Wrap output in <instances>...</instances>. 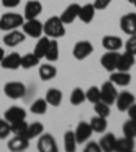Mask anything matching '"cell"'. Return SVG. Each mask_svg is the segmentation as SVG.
Instances as JSON below:
<instances>
[{
  "mask_svg": "<svg viewBox=\"0 0 136 152\" xmlns=\"http://www.w3.org/2000/svg\"><path fill=\"white\" fill-rule=\"evenodd\" d=\"M44 34L49 38H61L65 35V25L61 22L60 16H51L44 23Z\"/></svg>",
  "mask_w": 136,
  "mask_h": 152,
  "instance_id": "1",
  "label": "cell"
},
{
  "mask_svg": "<svg viewBox=\"0 0 136 152\" xmlns=\"http://www.w3.org/2000/svg\"><path fill=\"white\" fill-rule=\"evenodd\" d=\"M25 23V18L21 14L16 12H7L0 16V30L3 31H11L21 27Z\"/></svg>",
  "mask_w": 136,
  "mask_h": 152,
  "instance_id": "2",
  "label": "cell"
},
{
  "mask_svg": "<svg viewBox=\"0 0 136 152\" xmlns=\"http://www.w3.org/2000/svg\"><path fill=\"white\" fill-rule=\"evenodd\" d=\"M4 95L10 99H19L23 98L26 94V87L22 82H7L3 87Z\"/></svg>",
  "mask_w": 136,
  "mask_h": 152,
  "instance_id": "3",
  "label": "cell"
},
{
  "mask_svg": "<svg viewBox=\"0 0 136 152\" xmlns=\"http://www.w3.org/2000/svg\"><path fill=\"white\" fill-rule=\"evenodd\" d=\"M23 33H25L27 37L32 38H40L42 34H44V23L38 19H29V20H25V23L22 25Z\"/></svg>",
  "mask_w": 136,
  "mask_h": 152,
  "instance_id": "4",
  "label": "cell"
},
{
  "mask_svg": "<svg viewBox=\"0 0 136 152\" xmlns=\"http://www.w3.org/2000/svg\"><path fill=\"white\" fill-rule=\"evenodd\" d=\"M93 52H94L93 44L90 41L83 39V41H78L75 44V46H74V49H72V56L75 57L76 60L82 61V60H85V58H87Z\"/></svg>",
  "mask_w": 136,
  "mask_h": 152,
  "instance_id": "5",
  "label": "cell"
},
{
  "mask_svg": "<svg viewBox=\"0 0 136 152\" xmlns=\"http://www.w3.org/2000/svg\"><path fill=\"white\" fill-rule=\"evenodd\" d=\"M99 90H101V101L102 102L110 104V106L113 103H116L118 92H117V90H116V86H114L110 80H109V82H105Z\"/></svg>",
  "mask_w": 136,
  "mask_h": 152,
  "instance_id": "6",
  "label": "cell"
},
{
  "mask_svg": "<svg viewBox=\"0 0 136 152\" xmlns=\"http://www.w3.org/2000/svg\"><path fill=\"white\" fill-rule=\"evenodd\" d=\"M37 148L40 152H56L57 151L56 140L49 133H42L41 136L38 137Z\"/></svg>",
  "mask_w": 136,
  "mask_h": 152,
  "instance_id": "7",
  "label": "cell"
},
{
  "mask_svg": "<svg viewBox=\"0 0 136 152\" xmlns=\"http://www.w3.org/2000/svg\"><path fill=\"white\" fill-rule=\"evenodd\" d=\"M74 133H75L76 142H78V144H83V142H86L87 140L91 139V136H93L91 125H90V122L87 124V122H85V121H80V122L78 124L76 129L74 130Z\"/></svg>",
  "mask_w": 136,
  "mask_h": 152,
  "instance_id": "8",
  "label": "cell"
},
{
  "mask_svg": "<svg viewBox=\"0 0 136 152\" xmlns=\"http://www.w3.org/2000/svg\"><path fill=\"white\" fill-rule=\"evenodd\" d=\"M26 115H27L26 110L22 109L21 106H11L4 113V120L8 121L10 124H14V122H19V121L26 120Z\"/></svg>",
  "mask_w": 136,
  "mask_h": 152,
  "instance_id": "9",
  "label": "cell"
},
{
  "mask_svg": "<svg viewBox=\"0 0 136 152\" xmlns=\"http://www.w3.org/2000/svg\"><path fill=\"white\" fill-rule=\"evenodd\" d=\"M42 11V4L38 0H29L25 6V11H23V18L25 20L29 19H37Z\"/></svg>",
  "mask_w": 136,
  "mask_h": 152,
  "instance_id": "10",
  "label": "cell"
},
{
  "mask_svg": "<svg viewBox=\"0 0 136 152\" xmlns=\"http://www.w3.org/2000/svg\"><path fill=\"white\" fill-rule=\"evenodd\" d=\"M118 52H109L106 50V53L101 57V65L104 66V69H106L108 72H113L117 69V61H118Z\"/></svg>",
  "mask_w": 136,
  "mask_h": 152,
  "instance_id": "11",
  "label": "cell"
},
{
  "mask_svg": "<svg viewBox=\"0 0 136 152\" xmlns=\"http://www.w3.org/2000/svg\"><path fill=\"white\" fill-rule=\"evenodd\" d=\"M120 27L125 34H136V14L129 12L120 19Z\"/></svg>",
  "mask_w": 136,
  "mask_h": 152,
  "instance_id": "12",
  "label": "cell"
},
{
  "mask_svg": "<svg viewBox=\"0 0 136 152\" xmlns=\"http://www.w3.org/2000/svg\"><path fill=\"white\" fill-rule=\"evenodd\" d=\"M21 60H22V56L16 52L14 53H10V54H6L4 58L0 61L1 66L4 69H10V71H16L21 68Z\"/></svg>",
  "mask_w": 136,
  "mask_h": 152,
  "instance_id": "13",
  "label": "cell"
},
{
  "mask_svg": "<svg viewBox=\"0 0 136 152\" xmlns=\"http://www.w3.org/2000/svg\"><path fill=\"white\" fill-rule=\"evenodd\" d=\"M26 34L23 31H19L18 28L15 30H11L8 31L6 35L3 37V42L10 48H14V46H18L19 44H22L25 41Z\"/></svg>",
  "mask_w": 136,
  "mask_h": 152,
  "instance_id": "14",
  "label": "cell"
},
{
  "mask_svg": "<svg viewBox=\"0 0 136 152\" xmlns=\"http://www.w3.org/2000/svg\"><path fill=\"white\" fill-rule=\"evenodd\" d=\"M79 11H80L79 4H76V3L70 4V6L67 7L63 12H61V15H60L61 22H63L64 25H70V23H72L74 20L79 16Z\"/></svg>",
  "mask_w": 136,
  "mask_h": 152,
  "instance_id": "15",
  "label": "cell"
},
{
  "mask_svg": "<svg viewBox=\"0 0 136 152\" xmlns=\"http://www.w3.org/2000/svg\"><path fill=\"white\" fill-rule=\"evenodd\" d=\"M7 147L8 149L14 152H21L25 151L29 148V139L25 136H18V134H14L12 139H10L7 142Z\"/></svg>",
  "mask_w": 136,
  "mask_h": 152,
  "instance_id": "16",
  "label": "cell"
},
{
  "mask_svg": "<svg viewBox=\"0 0 136 152\" xmlns=\"http://www.w3.org/2000/svg\"><path fill=\"white\" fill-rule=\"evenodd\" d=\"M132 103H135V96L133 94H131L129 91H123L117 95L116 99V106L120 111H127Z\"/></svg>",
  "mask_w": 136,
  "mask_h": 152,
  "instance_id": "17",
  "label": "cell"
},
{
  "mask_svg": "<svg viewBox=\"0 0 136 152\" xmlns=\"http://www.w3.org/2000/svg\"><path fill=\"white\" fill-rule=\"evenodd\" d=\"M136 58L135 54H131L128 52L120 54L118 56V61H117V69L116 71H125V72H129L131 68L135 65Z\"/></svg>",
  "mask_w": 136,
  "mask_h": 152,
  "instance_id": "18",
  "label": "cell"
},
{
  "mask_svg": "<svg viewBox=\"0 0 136 152\" xmlns=\"http://www.w3.org/2000/svg\"><path fill=\"white\" fill-rule=\"evenodd\" d=\"M102 46L109 52H118L123 46V39L117 35H105L102 38Z\"/></svg>",
  "mask_w": 136,
  "mask_h": 152,
  "instance_id": "19",
  "label": "cell"
},
{
  "mask_svg": "<svg viewBox=\"0 0 136 152\" xmlns=\"http://www.w3.org/2000/svg\"><path fill=\"white\" fill-rule=\"evenodd\" d=\"M131 75L129 72H125V71H113L110 75V82L114 86H120V87H125L131 83Z\"/></svg>",
  "mask_w": 136,
  "mask_h": 152,
  "instance_id": "20",
  "label": "cell"
},
{
  "mask_svg": "<svg viewBox=\"0 0 136 152\" xmlns=\"http://www.w3.org/2000/svg\"><path fill=\"white\" fill-rule=\"evenodd\" d=\"M45 101L48 102V104H51L53 107L60 106L63 102V92L59 88H49L45 94Z\"/></svg>",
  "mask_w": 136,
  "mask_h": 152,
  "instance_id": "21",
  "label": "cell"
},
{
  "mask_svg": "<svg viewBox=\"0 0 136 152\" xmlns=\"http://www.w3.org/2000/svg\"><path fill=\"white\" fill-rule=\"evenodd\" d=\"M49 44H51V38L46 37V35H41V37L38 38L37 44H35V48H34V52H33V53L40 57L41 60L45 58V54H46V52H48Z\"/></svg>",
  "mask_w": 136,
  "mask_h": 152,
  "instance_id": "22",
  "label": "cell"
},
{
  "mask_svg": "<svg viewBox=\"0 0 136 152\" xmlns=\"http://www.w3.org/2000/svg\"><path fill=\"white\" fill-rule=\"evenodd\" d=\"M95 11H97V10H95L94 4L87 3V4H85V6H80V11H79V16H78V18H79L83 23H90L95 16Z\"/></svg>",
  "mask_w": 136,
  "mask_h": 152,
  "instance_id": "23",
  "label": "cell"
},
{
  "mask_svg": "<svg viewBox=\"0 0 136 152\" xmlns=\"http://www.w3.org/2000/svg\"><path fill=\"white\" fill-rule=\"evenodd\" d=\"M38 75H40L41 80H44V82H49V80H52V79L56 77L57 69H56V66L52 65V64H42V65H40Z\"/></svg>",
  "mask_w": 136,
  "mask_h": 152,
  "instance_id": "24",
  "label": "cell"
},
{
  "mask_svg": "<svg viewBox=\"0 0 136 152\" xmlns=\"http://www.w3.org/2000/svg\"><path fill=\"white\" fill-rule=\"evenodd\" d=\"M116 140H117V137L114 136L113 133H106V134L102 136V139L99 140V147H101V149L102 151H105V152L114 151Z\"/></svg>",
  "mask_w": 136,
  "mask_h": 152,
  "instance_id": "25",
  "label": "cell"
},
{
  "mask_svg": "<svg viewBox=\"0 0 136 152\" xmlns=\"http://www.w3.org/2000/svg\"><path fill=\"white\" fill-rule=\"evenodd\" d=\"M40 61H41V58L38 56H35L34 53H27L25 56H22L21 68H23V69H32L34 66L40 65Z\"/></svg>",
  "mask_w": 136,
  "mask_h": 152,
  "instance_id": "26",
  "label": "cell"
},
{
  "mask_svg": "<svg viewBox=\"0 0 136 152\" xmlns=\"http://www.w3.org/2000/svg\"><path fill=\"white\" fill-rule=\"evenodd\" d=\"M135 148V141L133 139H129V137H121V139L116 140V147H114V151L118 152H128L132 151Z\"/></svg>",
  "mask_w": 136,
  "mask_h": 152,
  "instance_id": "27",
  "label": "cell"
},
{
  "mask_svg": "<svg viewBox=\"0 0 136 152\" xmlns=\"http://www.w3.org/2000/svg\"><path fill=\"white\" fill-rule=\"evenodd\" d=\"M90 125H91L93 132L104 133L105 130H106V128H108V121H106L105 117H101V115H97V114H95L94 117L91 118V121H90Z\"/></svg>",
  "mask_w": 136,
  "mask_h": 152,
  "instance_id": "28",
  "label": "cell"
},
{
  "mask_svg": "<svg viewBox=\"0 0 136 152\" xmlns=\"http://www.w3.org/2000/svg\"><path fill=\"white\" fill-rule=\"evenodd\" d=\"M42 133H44V125L41 122H33L27 125L25 137H27L29 140H32V139H35V137H40Z\"/></svg>",
  "mask_w": 136,
  "mask_h": 152,
  "instance_id": "29",
  "label": "cell"
},
{
  "mask_svg": "<svg viewBox=\"0 0 136 152\" xmlns=\"http://www.w3.org/2000/svg\"><path fill=\"white\" fill-rule=\"evenodd\" d=\"M59 54H60L59 44H57L56 39L51 38V44H49L48 52H46V54H45V58H46L49 63H54V61L59 60Z\"/></svg>",
  "mask_w": 136,
  "mask_h": 152,
  "instance_id": "30",
  "label": "cell"
},
{
  "mask_svg": "<svg viewBox=\"0 0 136 152\" xmlns=\"http://www.w3.org/2000/svg\"><path fill=\"white\" fill-rule=\"evenodd\" d=\"M48 106H49V104L45 101V98H38L32 103L30 111H32L33 114H35V115H42V114L46 113Z\"/></svg>",
  "mask_w": 136,
  "mask_h": 152,
  "instance_id": "31",
  "label": "cell"
},
{
  "mask_svg": "<svg viewBox=\"0 0 136 152\" xmlns=\"http://www.w3.org/2000/svg\"><path fill=\"white\" fill-rule=\"evenodd\" d=\"M86 101V91H83L80 87H76L72 90L70 95V102L72 106H79Z\"/></svg>",
  "mask_w": 136,
  "mask_h": 152,
  "instance_id": "32",
  "label": "cell"
},
{
  "mask_svg": "<svg viewBox=\"0 0 136 152\" xmlns=\"http://www.w3.org/2000/svg\"><path fill=\"white\" fill-rule=\"evenodd\" d=\"M76 139H75V133L74 130H68L64 134V148L67 152H74L76 149Z\"/></svg>",
  "mask_w": 136,
  "mask_h": 152,
  "instance_id": "33",
  "label": "cell"
},
{
  "mask_svg": "<svg viewBox=\"0 0 136 152\" xmlns=\"http://www.w3.org/2000/svg\"><path fill=\"white\" fill-rule=\"evenodd\" d=\"M94 111L97 115L108 118L109 115H110V104L99 101V102H97V103H94Z\"/></svg>",
  "mask_w": 136,
  "mask_h": 152,
  "instance_id": "34",
  "label": "cell"
},
{
  "mask_svg": "<svg viewBox=\"0 0 136 152\" xmlns=\"http://www.w3.org/2000/svg\"><path fill=\"white\" fill-rule=\"evenodd\" d=\"M86 101L91 102L93 104L99 102L101 101V90H99L98 87H95V86L90 87V88L86 91Z\"/></svg>",
  "mask_w": 136,
  "mask_h": 152,
  "instance_id": "35",
  "label": "cell"
},
{
  "mask_svg": "<svg viewBox=\"0 0 136 152\" xmlns=\"http://www.w3.org/2000/svg\"><path fill=\"white\" fill-rule=\"evenodd\" d=\"M123 133L125 137H129V139H135L136 137V122L132 120L127 121V122L123 125Z\"/></svg>",
  "mask_w": 136,
  "mask_h": 152,
  "instance_id": "36",
  "label": "cell"
},
{
  "mask_svg": "<svg viewBox=\"0 0 136 152\" xmlns=\"http://www.w3.org/2000/svg\"><path fill=\"white\" fill-rule=\"evenodd\" d=\"M27 125L29 124L26 122L25 120L19 121V122L11 124V133H12V134H18V136H25L26 129H27Z\"/></svg>",
  "mask_w": 136,
  "mask_h": 152,
  "instance_id": "37",
  "label": "cell"
},
{
  "mask_svg": "<svg viewBox=\"0 0 136 152\" xmlns=\"http://www.w3.org/2000/svg\"><path fill=\"white\" fill-rule=\"evenodd\" d=\"M11 134V124L6 120H0V140L7 139Z\"/></svg>",
  "mask_w": 136,
  "mask_h": 152,
  "instance_id": "38",
  "label": "cell"
},
{
  "mask_svg": "<svg viewBox=\"0 0 136 152\" xmlns=\"http://www.w3.org/2000/svg\"><path fill=\"white\" fill-rule=\"evenodd\" d=\"M125 52L131 54H136V34L129 35V38L125 42Z\"/></svg>",
  "mask_w": 136,
  "mask_h": 152,
  "instance_id": "39",
  "label": "cell"
},
{
  "mask_svg": "<svg viewBox=\"0 0 136 152\" xmlns=\"http://www.w3.org/2000/svg\"><path fill=\"white\" fill-rule=\"evenodd\" d=\"M85 151L86 152H99V151H102V149H101V147H99L98 142L90 141L89 144L85 147Z\"/></svg>",
  "mask_w": 136,
  "mask_h": 152,
  "instance_id": "40",
  "label": "cell"
},
{
  "mask_svg": "<svg viewBox=\"0 0 136 152\" xmlns=\"http://www.w3.org/2000/svg\"><path fill=\"white\" fill-rule=\"evenodd\" d=\"M110 3H112V0H95L93 4H94L95 10H105Z\"/></svg>",
  "mask_w": 136,
  "mask_h": 152,
  "instance_id": "41",
  "label": "cell"
},
{
  "mask_svg": "<svg viewBox=\"0 0 136 152\" xmlns=\"http://www.w3.org/2000/svg\"><path fill=\"white\" fill-rule=\"evenodd\" d=\"M1 4L6 8H15L21 4V0H1Z\"/></svg>",
  "mask_w": 136,
  "mask_h": 152,
  "instance_id": "42",
  "label": "cell"
},
{
  "mask_svg": "<svg viewBox=\"0 0 136 152\" xmlns=\"http://www.w3.org/2000/svg\"><path fill=\"white\" fill-rule=\"evenodd\" d=\"M127 113H128V117H129V120H132V121H135V122H136V103L131 104L129 107H128Z\"/></svg>",
  "mask_w": 136,
  "mask_h": 152,
  "instance_id": "43",
  "label": "cell"
},
{
  "mask_svg": "<svg viewBox=\"0 0 136 152\" xmlns=\"http://www.w3.org/2000/svg\"><path fill=\"white\" fill-rule=\"evenodd\" d=\"M4 56H6V52H4L3 48H0V61L4 58Z\"/></svg>",
  "mask_w": 136,
  "mask_h": 152,
  "instance_id": "44",
  "label": "cell"
},
{
  "mask_svg": "<svg viewBox=\"0 0 136 152\" xmlns=\"http://www.w3.org/2000/svg\"><path fill=\"white\" fill-rule=\"evenodd\" d=\"M128 1H129V3H132V4L135 3V0H128Z\"/></svg>",
  "mask_w": 136,
  "mask_h": 152,
  "instance_id": "45",
  "label": "cell"
},
{
  "mask_svg": "<svg viewBox=\"0 0 136 152\" xmlns=\"http://www.w3.org/2000/svg\"><path fill=\"white\" fill-rule=\"evenodd\" d=\"M133 6H135V7H136V0H135V3H133Z\"/></svg>",
  "mask_w": 136,
  "mask_h": 152,
  "instance_id": "46",
  "label": "cell"
}]
</instances>
